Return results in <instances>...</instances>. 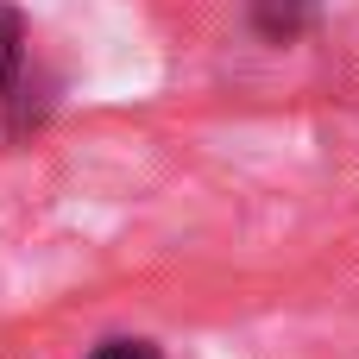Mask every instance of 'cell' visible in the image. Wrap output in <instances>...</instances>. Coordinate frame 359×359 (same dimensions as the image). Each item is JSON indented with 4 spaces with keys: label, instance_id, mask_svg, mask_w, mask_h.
<instances>
[{
    "label": "cell",
    "instance_id": "obj_1",
    "mask_svg": "<svg viewBox=\"0 0 359 359\" xmlns=\"http://www.w3.org/2000/svg\"><path fill=\"white\" fill-rule=\"evenodd\" d=\"M316 13H322V0H252V32L271 44H290L316 25Z\"/></svg>",
    "mask_w": 359,
    "mask_h": 359
},
{
    "label": "cell",
    "instance_id": "obj_2",
    "mask_svg": "<svg viewBox=\"0 0 359 359\" xmlns=\"http://www.w3.org/2000/svg\"><path fill=\"white\" fill-rule=\"evenodd\" d=\"M19 76H25V13L0 0V101L19 88Z\"/></svg>",
    "mask_w": 359,
    "mask_h": 359
},
{
    "label": "cell",
    "instance_id": "obj_3",
    "mask_svg": "<svg viewBox=\"0 0 359 359\" xmlns=\"http://www.w3.org/2000/svg\"><path fill=\"white\" fill-rule=\"evenodd\" d=\"M88 359H158L151 341H107V347H95Z\"/></svg>",
    "mask_w": 359,
    "mask_h": 359
}]
</instances>
